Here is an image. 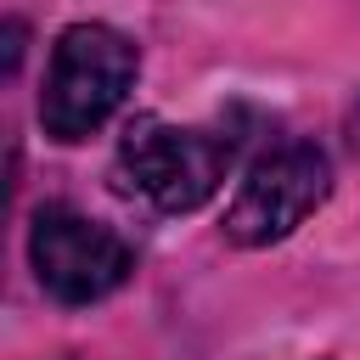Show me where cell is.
Masks as SVG:
<instances>
[{
    "label": "cell",
    "mask_w": 360,
    "mask_h": 360,
    "mask_svg": "<svg viewBox=\"0 0 360 360\" xmlns=\"http://www.w3.org/2000/svg\"><path fill=\"white\" fill-rule=\"evenodd\" d=\"M129 84H135V45L107 22H73L56 39L51 68H45V90H39L45 135L84 141L118 112Z\"/></svg>",
    "instance_id": "6da1fadb"
},
{
    "label": "cell",
    "mask_w": 360,
    "mask_h": 360,
    "mask_svg": "<svg viewBox=\"0 0 360 360\" xmlns=\"http://www.w3.org/2000/svg\"><path fill=\"white\" fill-rule=\"evenodd\" d=\"M326 186H332V169L326 158L309 146V141H287L276 152H264L242 191L231 197L225 208V236L242 242V248H264V242H281L292 225H304L321 202H326Z\"/></svg>",
    "instance_id": "277c9868"
},
{
    "label": "cell",
    "mask_w": 360,
    "mask_h": 360,
    "mask_svg": "<svg viewBox=\"0 0 360 360\" xmlns=\"http://www.w3.org/2000/svg\"><path fill=\"white\" fill-rule=\"evenodd\" d=\"M28 259H34L39 287L56 304H96L112 287H124V276L135 270V253L124 248V236H112L107 225L84 219V214H73L62 202L34 214Z\"/></svg>",
    "instance_id": "3957f363"
},
{
    "label": "cell",
    "mask_w": 360,
    "mask_h": 360,
    "mask_svg": "<svg viewBox=\"0 0 360 360\" xmlns=\"http://www.w3.org/2000/svg\"><path fill=\"white\" fill-rule=\"evenodd\" d=\"M349 129H354V146H360V107H354V118H349Z\"/></svg>",
    "instance_id": "5b68a950"
},
{
    "label": "cell",
    "mask_w": 360,
    "mask_h": 360,
    "mask_svg": "<svg viewBox=\"0 0 360 360\" xmlns=\"http://www.w3.org/2000/svg\"><path fill=\"white\" fill-rule=\"evenodd\" d=\"M231 169V141L214 129H180L163 118H141L118 146V180L141 191L163 214L202 208Z\"/></svg>",
    "instance_id": "7a4b0ae2"
}]
</instances>
